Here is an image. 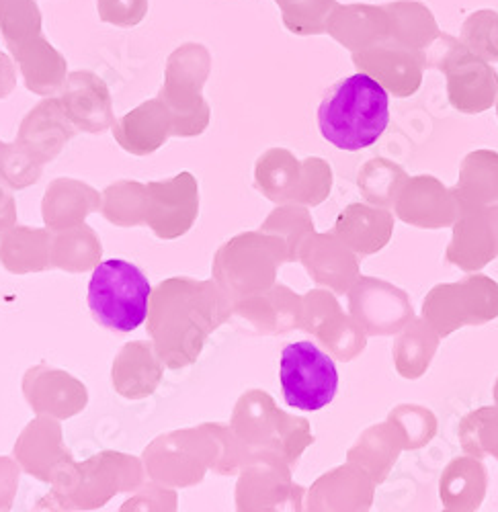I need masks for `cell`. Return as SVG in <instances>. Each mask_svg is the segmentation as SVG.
<instances>
[{
  "mask_svg": "<svg viewBox=\"0 0 498 512\" xmlns=\"http://www.w3.org/2000/svg\"><path fill=\"white\" fill-rule=\"evenodd\" d=\"M216 326V295L210 283L173 279L158 287L150 334L166 365L193 363Z\"/></svg>",
  "mask_w": 498,
  "mask_h": 512,
  "instance_id": "obj_1",
  "label": "cell"
},
{
  "mask_svg": "<svg viewBox=\"0 0 498 512\" xmlns=\"http://www.w3.org/2000/svg\"><path fill=\"white\" fill-rule=\"evenodd\" d=\"M390 125V97L369 74H353L332 87L318 107V127L326 142L345 152L376 144Z\"/></svg>",
  "mask_w": 498,
  "mask_h": 512,
  "instance_id": "obj_2",
  "label": "cell"
},
{
  "mask_svg": "<svg viewBox=\"0 0 498 512\" xmlns=\"http://www.w3.org/2000/svg\"><path fill=\"white\" fill-rule=\"evenodd\" d=\"M152 285L144 271L130 261H103L91 275L87 302L95 320L115 332L140 328L150 310Z\"/></svg>",
  "mask_w": 498,
  "mask_h": 512,
  "instance_id": "obj_3",
  "label": "cell"
},
{
  "mask_svg": "<svg viewBox=\"0 0 498 512\" xmlns=\"http://www.w3.org/2000/svg\"><path fill=\"white\" fill-rule=\"evenodd\" d=\"M279 381L285 404L304 412L322 410L339 392L335 361L310 340H300L283 349Z\"/></svg>",
  "mask_w": 498,
  "mask_h": 512,
  "instance_id": "obj_4",
  "label": "cell"
},
{
  "mask_svg": "<svg viewBox=\"0 0 498 512\" xmlns=\"http://www.w3.org/2000/svg\"><path fill=\"white\" fill-rule=\"evenodd\" d=\"M496 316L498 285L484 275H472L453 285H437L423 304V320L439 338L462 326L484 324Z\"/></svg>",
  "mask_w": 498,
  "mask_h": 512,
  "instance_id": "obj_5",
  "label": "cell"
},
{
  "mask_svg": "<svg viewBox=\"0 0 498 512\" xmlns=\"http://www.w3.org/2000/svg\"><path fill=\"white\" fill-rule=\"evenodd\" d=\"M197 207V183L189 173L144 187V220L160 238L169 240L189 232Z\"/></svg>",
  "mask_w": 498,
  "mask_h": 512,
  "instance_id": "obj_6",
  "label": "cell"
},
{
  "mask_svg": "<svg viewBox=\"0 0 498 512\" xmlns=\"http://www.w3.org/2000/svg\"><path fill=\"white\" fill-rule=\"evenodd\" d=\"M353 314L369 334L398 332L412 318L406 293L376 279H363L355 287Z\"/></svg>",
  "mask_w": 498,
  "mask_h": 512,
  "instance_id": "obj_7",
  "label": "cell"
},
{
  "mask_svg": "<svg viewBox=\"0 0 498 512\" xmlns=\"http://www.w3.org/2000/svg\"><path fill=\"white\" fill-rule=\"evenodd\" d=\"M498 254V205L468 211L455 226L453 244L447 248V261L474 271L490 263Z\"/></svg>",
  "mask_w": 498,
  "mask_h": 512,
  "instance_id": "obj_8",
  "label": "cell"
},
{
  "mask_svg": "<svg viewBox=\"0 0 498 512\" xmlns=\"http://www.w3.org/2000/svg\"><path fill=\"white\" fill-rule=\"evenodd\" d=\"M458 201L435 179L419 177L410 179L400 187L396 213L400 220L419 228H445L453 222Z\"/></svg>",
  "mask_w": 498,
  "mask_h": 512,
  "instance_id": "obj_9",
  "label": "cell"
},
{
  "mask_svg": "<svg viewBox=\"0 0 498 512\" xmlns=\"http://www.w3.org/2000/svg\"><path fill=\"white\" fill-rule=\"evenodd\" d=\"M60 103L68 119L85 132L107 130L113 121L109 91L93 72H74L66 80Z\"/></svg>",
  "mask_w": 498,
  "mask_h": 512,
  "instance_id": "obj_10",
  "label": "cell"
},
{
  "mask_svg": "<svg viewBox=\"0 0 498 512\" xmlns=\"http://www.w3.org/2000/svg\"><path fill=\"white\" fill-rule=\"evenodd\" d=\"M74 123L68 119L62 103L44 101L33 109V113L21 125V136L27 140V146H19L31 160L37 164L48 162L54 154H58L64 142L74 136Z\"/></svg>",
  "mask_w": 498,
  "mask_h": 512,
  "instance_id": "obj_11",
  "label": "cell"
},
{
  "mask_svg": "<svg viewBox=\"0 0 498 512\" xmlns=\"http://www.w3.org/2000/svg\"><path fill=\"white\" fill-rule=\"evenodd\" d=\"M458 207L472 211L498 201V154L474 152L462 164L460 185L453 189Z\"/></svg>",
  "mask_w": 498,
  "mask_h": 512,
  "instance_id": "obj_12",
  "label": "cell"
},
{
  "mask_svg": "<svg viewBox=\"0 0 498 512\" xmlns=\"http://www.w3.org/2000/svg\"><path fill=\"white\" fill-rule=\"evenodd\" d=\"M11 52L15 54L25 78L27 87L35 93H52L58 89L64 80V60H52L58 52L39 35L21 41V44H11Z\"/></svg>",
  "mask_w": 498,
  "mask_h": 512,
  "instance_id": "obj_13",
  "label": "cell"
},
{
  "mask_svg": "<svg viewBox=\"0 0 498 512\" xmlns=\"http://www.w3.org/2000/svg\"><path fill=\"white\" fill-rule=\"evenodd\" d=\"M486 496V469L470 457L455 459L441 478V500L447 510H474Z\"/></svg>",
  "mask_w": 498,
  "mask_h": 512,
  "instance_id": "obj_14",
  "label": "cell"
},
{
  "mask_svg": "<svg viewBox=\"0 0 498 512\" xmlns=\"http://www.w3.org/2000/svg\"><path fill=\"white\" fill-rule=\"evenodd\" d=\"M437 343H439L437 332L425 320L408 322L404 326L402 336H398L394 345V359H396L398 373L408 379L421 377L427 371L437 351Z\"/></svg>",
  "mask_w": 498,
  "mask_h": 512,
  "instance_id": "obj_15",
  "label": "cell"
},
{
  "mask_svg": "<svg viewBox=\"0 0 498 512\" xmlns=\"http://www.w3.org/2000/svg\"><path fill=\"white\" fill-rule=\"evenodd\" d=\"M460 439L464 451L474 457L498 459V406L472 412L462 420Z\"/></svg>",
  "mask_w": 498,
  "mask_h": 512,
  "instance_id": "obj_16",
  "label": "cell"
},
{
  "mask_svg": "<svg viewBox=\"0 0 498 512\" xmlns=\"http://www.w3.org/2000/svg\"><path fill=\"white\" fill-rule=\"evenodd\" d=\"M41 15L35 0H0V29L7 44H21L39 35Z\"/></svg>",
  "mask_w": 498,
  "mask_h": 512,
  "instance_id": "obj_17",
  "label": "cell"
},
{
  "mask_svg": "<svg viewBox=\"0 0 498 512\" xmlns=\"http://www.w3.org/2000/svg\"><path fill=\"white\" fill-rule=\"evenodd\" d=\"M148 11V0H99V15L103 21L117 27L138 25Z\"/></svg>",
  "mask_w": 498,
  "mask_h": 512,
  "instance_id": "obj_18",
  "label": "cell"
},
{
  "mask_svg": "<svg viewBox=\"0 0 498 512\" xmlns=\"http://www.w3.org/2000/svg\"><path fill=\"white\" fill-rule=\"evenodd\" d=\"M15 87V72L7 54L0 52V97H7Z\"/></svg>",
  "mask_w": 498,
  "mask_h": 512,
  "instance_id": "obj_19",
  "label": "cell"
},
{
  "mask_svg": "<svg viewBox=\"0 0 498 512\" xmlns=\"http://www.w3.org/2000/svg\"><path fill=\"white\" fill-rule=\"evenodd\" d=\"M7 209L13 211V197L0 185V230L7 228Z\"/></svg>",
  "mask_w": 498,
  "mask_h": 512,
  "instance_id": "obj_20",
  "label": "cell"
},
{
  "mask_svg": "<svg viewBox=\"0 0 498 512\" xmlns=\"http://www.w3.org/2000/svg\"><path fill=\"white\" fill-rule=\"evenodd\" d=\"M7 146H3V144H0V168H3V162H5V156H7Z\"/></svg>",
  "mask_w": 498,
  "mask_h": 512,
  "instance_id": "obj_21",
  "label": "cell"
}]
</instances>
